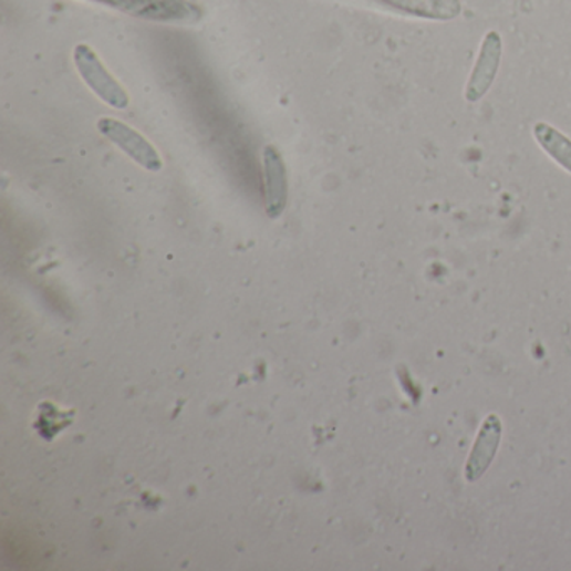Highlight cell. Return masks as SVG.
Segmentation results:
<instances>
[{"instance_id":"cell-1","label":"cell","mask_w":571,"mask_h":571,"mask_svg":"<svg viewBox=\"0 0 571 571\" xmlns=\"http://www.w3.org/2000/svg\"><path fill=\"white\" fill-rule=\"evenodd\" d=\"M91 2L132 18L163 22V24H195L201 19L200 8L189 0H91Z\"/></svg>"},{"instance_id":"cell-2","label":"cell","mask_w":571,"mask_h":571,"mask_svg":"<svg viewBox=\"0 0 571 571\" xmlns=\"http://www.w3.org/2000/svg\"><path fill=\"white\" fill-rule=\"evenodd\" d=\"M73 59L81 80L104 104L117 111L126 110L129 106L128 93L107 71L100 55L90 45L77 44L74 48Z\"/></svg>"},{"instance_id":"cell-3","label":"cell","mask_w":571,"mask_h":571,"mask_svg":"<svg viewBox=\"0 0 571 571\" xmlns=\"http://www.w3.org/2000/svg\"><path fill=\"white\" fill-rule=\"evenodd\" d=\"M97 132L146 172L156 173L163 168L162 156L155 146L129 124L114 117H101L97 121Z\"/></svg>"},{"instance_id":"cell-4","label":"cell","mask_w":571,"mask_h":571,"mask_svg":"<svg viewBox=\"0 0 571 571\" xmlns=\"http://www.w3.org/2000/svg\"><path fill=\"white\" fill-rule=\"evenodd\" d=\"M502 58V39L499 32L489 31L482 39L479 48L478 59L469 76L466 86V100L468 103H478L491 90L496 76H498L499 64Z\"/></svg>"},{"instance_id":"cell-5","label":"cell","mask_w":571,"mask_h":571,"mask_svg":"<svg viewBox=\"0 0 571 571\" xmlns=\"http://www.w3.org/2000/svg\"><path fill=\"white\" fill-rule=\"evenodd\" d=\"M263 188H266L267 214L279 218L289 200V178L282 155L276 146L263 149Z\"/></svg>"},{"instance_id":"cell-6","label":"cell","mask_w":571,"mask_h":571,"mask_svg":"<svg viewBox=\"0 0 571 571\" xmlns=\"http://www.w3.org/2000/svg\"><path fill=\"white\" fill-rule=\"evenodd\" d=\"M499 439H501V423L498 417L489 416L482 424L481 433H479L468 465H466L468 481H476L488 469L489 463L498 449Z\"/></svg>"},{"instance_id":"cell-7","label":"cell","mask_w":571,"mask_h":571,"mask_svg":"<svg viewBox=\"0 0 571 571\" xmlns=\"http://www.w3.org/2000/svg\"><path fill=\"white\" fill-rule=\"evenodd\" d=\"M533 136L538 145L544 149L553 162H557L561 168L571 173V139L567 138L563 133L550 126L548 123H537L533 128Z\"/></svg>"},{"instance_id":"cell-8","label":"cell","mask_w":571,"mask_h":571,"mask_svg":"<svg viewBox=\"0 0 571 571\" xmlns=\"http://www.w3.org/2000/svg\"><path fill=\"white\" fill-rule=\"evenodd\" d=\"M396 8L427 19H455L461 12L459 0H387Z\"/></svg>"}]
</instances>
